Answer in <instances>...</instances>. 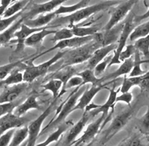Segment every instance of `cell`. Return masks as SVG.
Returning <instances> with one entry per match:
<instances>
[{"instance_id":"7c38bea8","label":"cell","mask_w":149,"mask_h":146,"mask_svg":"<svg viewBox=\"0 0 149 146\" xmlns=\"http://www.w3.org/2000/svg\"><path fill=\"white\" fill-rule=\"evenodd\" d=\"M105 86L106 84L103 85L101 83H99V84L92 85L88 89V88H86L82 95L79 97L77 104L73 108L72 113L76 110H84L85 108L88 104H91V100L96 96L97 94L100 92Z\"/></svg>"},{"instance_id":"8fae6325","label":"cell","mask_w":149,"mask_h":146,"mask_svg":"<svg viewBox=\"0 0 149 146\" xmlns=\"http://www.w3.org/2000/svg\"><path fill=\"white\" fill-rule=\"evenodd\" d=\"M91 115L88 112H85L83 116L76 123L73 124L68 130V133L65 136V139L61 142V145H72L73 143L76 140L77 137L83 131L84 127H86V124L88 123L89 119L91 118Z\"/></svg>"},{"instance_id":"cb8c5ba5","label":"cell","mask_w":149,"mask_h":146,"mask_svg":"<svg viewBox=\"0 0 149 146\" xmlns=\"http://www.w3.org/2000/svg\"><path fill=\"white\" fill-rule=\"evenodd\" d=\"M133 66V57H130V58H127V59L125 60L124 62H122L121 63L120 67L114 71L113 73L110 74L109 75H108L107 76H105L104 78H102V81L103 80H113V79H118L121 76H125L127 75L131 71L132 67Z\"/></svg>"},{"instance_id":"7bdbcfd3","label":"cell","mask_w":149,"mask_h":146,"mask_svg":"<svg viewBox=\"0 0 149 146\" xmlns=\"http://www.w3.org/2000/svg\"><path fill=\"white\" fill-rule=\"evenodd\" d=\"M118 145H125V146H141L143 145L142 143L140 138L137 135H133L127 139L122 141Z\"/></svg>"},{"instance_id":"c3c4849f","label":"cell","mask_w":149,"mask_h":146,"mask_svg":"<svg viewBox=\"0 0 149 146\" xmlns=\"http://www.w3.org/2000/svg\"><path fill=\"white\" fill-rule=\"evenodd\" d=\"M144 5L146 6V7L148 8V10L145 14H142V15L135 16V17H134V21H135V23L136 24L139 23V22L142 21V20H143V19L149 18V0H144Z\"/></svg>"},{"instance_id":"f5cc1de1","label":"cell","mask_w":149,"mask_h":146,"mask_svg":"<svg viewBox=\"0 0 149 146\" xmlns=\"http://www.w3.org/2000/svg\"><path fill=\"white\" fill-rule=\"evenodd\" d=\"M0 4H1V0H0Z\"/></svg>"},{"instance_id":"6da1fadb","label":"cell","mask_w":149,"mask_h":146,"mask_svg":"<svg viewBox=\"0 0 149 146\" xmlns=\"http://www.w3.org/2000/svg\"><path fill=\"white\" fill-rule=\"evenodd\" d=\"M121 2V0H108L106 2L97 3L91 6H86L75 11L73 14H68L66 16L57 17L52 21L54 26H63L65 24L75 25L77 23L83 21L84 19L89 18L93 14H97L100 11L107 10L112 6H117Z\"/></svg>"},{"instance_id":"83f0119b","label":"cell","mask_w":149,"mask_h":146,"mask_svg":"<svg viewBox=\"0 0 149 146\" xmlns=\"http://www.w3.org/2000/svg\"><path fill=\"white\" fill-rule=\"evenodd\" d=\"M149 62V60H142L141 59V53L136 50L134 53V58H133V66L132 67V70L129 73V76H141L144 74L146 71L143 70L142 69L141 65L143 63Z\"/></svg>"},{"instance_id":"d6986e66","label":"cell","mask_w":149,"mask_h":146,"mask_svg":"<svg viewBox=\"0 0 149 146\" xmlns=\"http://www.w3.org/2000/svg\"><path fill=\"white\" fill-rule=\"evenodd\" d=\"M56 17V14L54 11H51L46 14H38V17L32 19H25L23 23L31 27V28H42L45 26H47L49 23L53 21Z\"/></svg>"},{"instance_id":"5b68a950","label":"cell","mask_w":149,"mask_h":146,"mask_svg":"<svg viewBox=\"0 0 149 146\" xmlns=\"http://www.w3.org/2000/svg\"><path fill=\"white\" fill-rule=\"evenodd\" d=\"M135 107L136 106H130V107L128 109H125V111L121 112L119 114L117 115L115 118H113L109 127L105 130V134H104V136L102 140L103 144L110 140L128 123V122L131 119L133 114L135 113Z\"/></svg>"},{"instance_id":"ffe728a7","label":"cell","mask_w":149,"mask_h":146,"mask_svg":"<svg viewBox=\"0 0 149 146\" xmlns=\"http://www.w3.org/2000/svg\"><path fill=\"white\" fill-rule=\"evenodd\" d=\"M49 26H46L40 31L34 32L25 41V45L27 47H38L42 44L43 40L49 35H54L56 30L48 29Z\"/></svg>"},{"instance_id":"f907efd6","label":"cell","mask_w":149,"mask_h":146,"mask_svg":"<svg viewBox=\"0 0 149 146\" xmlns=\"http://www.w3.org/2000/svg\"><path fill=\"white\" fill-rule=\"evenodd\" d=\"M145 134H146V135L147 136V138H148V141H149V131H148V132L146 133H145Z\"/></svg>"},{"instance_id":"f1b7e54d","label":"cell","mask_w":149,"mask_h":146,"mask_svg":"<svg viewBox=\"0 0 149 146\" xmlns=\"http://www.w3.org/2000/svg\"><path fill=\"white\" fill-rule=\"evenodd\" d=\"M74 36L77 37H85V36H90L94 35L96 32H98L99 29L97 26H78L77 25H70L69 26Z\"/></svg>"},{"instance_id":"816d5d0a","label":"cell","mask_w":149,"mask_h":146,"mask_svg":"<svg viewBox=\"0 0 149 146\" xmlns=\"http://www.w3.org/2000/svg\"><path fill=\"white\" fill-rule=\"evenodd\" d=\"M16 1H19V0H11V3H13V2H16Z\"/></svg>"},{"instance_id":"603a6c76","label":"cell","mask_w":149,"mask_h":146,"mask_svg":"<svg viewBox=\"0 0 149 146\" xmlns=\"http://www.w3.org/2000/svg\"><path fill=\"white\" fill-rule=\"evenodd\" d=\"M25 19L24 14H22V16L17 19L11 26L4 30L3 32L0 33V46L1 45H6L8 43L11 41L13 38H14V33L19 29L20 25Z\"/></svg>"},{"instance_id":"b9f144b4","label":"cell","mask_w":149,"mask_h":146,"mask_svg":"<svg viewBox=\"0 0 149 146\" xmlns=\"http://www.w3.org/2000/svg\"><path fill=\"white\" fill-rule=\"evenodd\" d=\"M125 49H123L119 56V59L121 62L133 56L134 53H135L136 50L133 44H130V45L125 46Z\"/></svg>"},{"instance_id":"ac0fdd59","label":"cell","mask_w":149,"mask_h":146,"mask_svg":"<svg viewBox=\"0 0 149 146\" xmlns=\"http://www.w3.org/2000/svg\"><path fill=\"white\" fill-rule=\"evenodd\" d=\"M109 90V95L108 99L106 101V103L103 105H100L98 107H97L96 109L91 110V112H88L91 115V117H95L100 113L105 115L107 116V115L109 114V111L110 109H114V106L116 105V99L117 97L118 93L119 92V90H116V88H110Z\"/></svg>"},{"instance_id":"8992f818","label":"cell","mask_w":149,"mask_h":146,"mask_svg":"<svg viewBox=\"0 0 149 146\" xmlns=\"http://www.w3.org/2000/svg\"><path fill=\"white\" fill-rule=\"evenodd\" d=\"M66 52L67 51L58 52L54 56L44 63L40 64L38 65H32V66L27 67L23 72V82L31 83L38 77L44 75L49 70V67L52 65L63 58Z\"/></svg>"},{"instance_id":"277c9868","label":"cell","mask_w":149,"mask_h":146,"mask_svg":"<svg viewBox=\"0 0 149 146\" xmlns=\"http://www.w3.org/2000/svg\"><path fill=\"white\" fill-rule=\"evenodd\" d=\"M134 17H135V15L133 14V13L130 12V14H127L126 19L124 22L122 30H121L119 37H118V39L117 41V47L114 50V53L112 56V58H111V61L108 67H111L113 65H120L121 63L119 59V56L121 51L126 46L127 41L130 34L133 32L134 28L136 27V23L134 21Z\"/></svg>"},{"instance_id":"e575fe53","label":"cell","mask_w":149,"mask_h":146,"mask_svg":"<svg viewBox=\"0 0 149 146\" xmlns=\"http://www.w3.org/2000/svg\"><path fill=\"white\" fill-rule=\"evenodd\" d=\"M149 34V20L136 26L130 34L129 39L130 41H134L139 38L144 37Z\"/></svg>"},{"instance_id":"8d00e7d4","label":"cell","mask_w":149,"mask_h":146,"mask_svg":"<svg viewBox=\"0 0 149 146\" xmlns=\"http://www.w3.org/2000/svg\"><path fill=\"white\" fill-rule=\"evenodd\" d=\"M72 37H74V34L72 32L70 28H63L60 30H57L55 32L51 41L57 43L58 41L66 40V39L70 38Z\"/></svg>"},{"instance_id":"bcb514c9","label":"cell","mask_w":149,"mask_h":146,"mask_svg":"<svg viewBox=\"0 0 149 146\" xmlns=\"http://www.w3.org/2000/svg\"><path fill=\"white\" fill-rule=\"evenodd\" d=\"M139 124L142 130H143L144 133H146L148 131H149V105L148 106L146 113L139 120Z\"/></svg>"},{"instance_id":"52a82bcc","label":"cell","mask_w":149,"mask_h":146,"mask_svg":"<svg viewBox=\"0 0 149 146\" xmlns=\"http://www.w3.org/2000/svg\"><path fill=\"white\" fill-rule=\"evenodd\" d=\"M139 2V0H126L118 5L113 10L108 23L104 26L105 32H108L116 25L121 23L123 19L126 18L127 14L130 12L133 6Z\"/></svg>"},{"instance_id":"f6af8a7d","label":"cell","mask_w":149,"mask_h":146,"mask_svg":"<svg viewBox=\"0 0 149 146\" xmlns=\"http://www.w3.org/2000/svg\"><path fill=\"white\" fill-rule=\"evenodd\" d=\"M138 86L140 88L141 92H148L149 91V70L146 71L141 76L140 82Z\"/></svg>"},{"instance_id":"d4e9b609","label":"cell","mask_w":149,"mask_h":146,"mask_svg":"<svg viewBox=\"0 0 149 146\" xmlns=\"http://www.w3.org/2000/svg\"><path fill=\"white\" fill-rule=\"evenodd\" d=\"M77 73V70L74 67V65H63V67L57 70L52 76V79H57L61 80L63 84L61 88L62 89L65 87L68 80Z\"/></svg>"},{"instance_id":"60d3db41","label":"cell","mask_w":149,"mask_h":146,"mask_svg":"<svg viewBox=\"0 0 149 146\" xmlns=\"http://www.w3.org/2000/svg\"><path fill=\"white\" fill-rule=\"evenodd\" d=\"M16 128L10 129L0 135V146H8L10 145Z\"/></svg>"},{"instance_id":"9c48e42d","label":"cell","mask_w":149,"mask_h":146,"mask_svg":"<svg viewBox=\"0 0 149 146\" xmlns=\"http://www.w3.org/2000/svg\"><path fill=\"white\" fill-rule=\"evenodd\" d=\"M105 118V115L102 114L100 118H97L95 122L88 124V127L85 130L82 136L78 139H76L73 143L72 145H87L91 143V141L95 139V136L98 134L99 131L101 130L102 124L104 122Z\"/></svg>"},{"instance_id":"d590c367","label":"cell","mask_w":149,"mask_h":146,"mask_svg":"<svg viewBox=\"0 0 149 146\" xmlns=\"http://www.w3.org/2000/svg\"><path fill=\"white\" fill-rule=\"evenodd\" d=\"M141 76H127V75H125L121 86L119 88V92H121V93H125L129 92L130 88H133V86H138L139 83L140 82Z\"/></svg>"},{"instance_id":"5bb4252c","label":"cell","mask_w":149,"mask_h":146,"mask_svg":"<svg viewBox=\"0 0 149 146\" xmlns=\"http://www.w3.org/2000/svg\"><path fill=\"white\" fill-rule=\"evenodd\" d=\"M26 119L23 117H19L13 112L8 113L0 118V135L7 130L13 128H18L24 126Z\"/></svg>"},{"instance_id":"ab89813d","label":"cell","mask_w":149,"mask_h":146,"mask_svg":"<svg viewBox=\"0 0 149 146\" xmlns=\"http://www.w3.org/2000/svg\"><path fill=\"white\" fill-rule=\"evenodd\" d=\"M112 58V56H107L106 58L102 60L101 62H99L94 68V72L96 76H100L105 71L106 68L109 66V64Z\"/></svg>"},{"instance_id":"484cf974","label":"cell","mask_w":149,"mask_h":146,"mask_svg":"<svg viewBox=\"0 0 149 146\" xmlns=\"http://www.w3.org/2000/svg\"><path fill=\"white\" fill-rule=\"evenodd\" d=\"M90 2H91V0H80L77 3L70 6H60L59 7H58L55 10L54 12L56 14V16H59V15H62V14H73L79 9L88 6Z\"/></svg>"},{"instance_id":"44dd1931","label":"cell","mask_w":149,"mask_h":146,"mask_svg":"<svg viewBox=\"0 0 149 146\" xmlns=\"http://www.w3.org/2000/svg\"><path fill=\"white\" fill-rule=\"evenodd\" d=\"M31 109H40V106L38 102L37 97L34 95L29 96L23 104L17 106L13 113L17 116L23 117Z\"/></svg>"},{"instance_id":"e0dca14e","label":"cell","mask_w":149,"mask_h":146,"mask_svg":"<svg viewBox=\"0 0 149 146\" xmlns=\"http://www.w3.org/2000/svg\"><path fill=\"white\" fill-rule=\"evenodd\" d=\"M45 27V26H44ZM42 28H31V27L28 26L26 25L24 23H22L20 25V27L19 29L14 33V38H16V41L17 42V48L14 51V53H20V52L23 51L25 46V41L26 40L27 38H29L30 35L33 34L34 32L40 31Z\"/></svg>"},{"instance_id":"681fc988","label":"cell","mask_w":149,"mask_h":146,"mask_svg":"<svg viewBox=\"0 0 149 146\" xmlns=\"http://www.w3.org/2000/svg\"><path fill=\"white\" fill-rule=\"evenodd\" d=\"M4 86H5V84H4L3 80H0V88H2V87H3Z\"/></svg>"},{"instance_id":"30bf717a","label":"cell","mask_w":149,"mask_h":146,"mask_svg":"<svg viewBox=\"0 0 149 146\" xmlns=\"http://www.w3.org/2000/svg\"><path fill=\"white\" fill-rule=\"evenodd\" d=\"M68 0H50L49 2L41 4H34L29 11L24 14L25 19H32L34 17L40 14H46L54 11L56 8Z\"/></svg>"},{"instance_id":"d6a6232c","label":"cell","mask_w":149,"mask_h":146,"mask_svg":"<svg viewBox=\"0 0 149 146\" xmlns=\"http://www.w3.org/2000/svg\"><path fill=\"white\" fill-rule=\"evenodd\" d=\"M4 84L6 86L19 84L23 82V74L19 71V69H13L11 72L3 79Z\"/></svg>"},{"instance_id":"ba28073f","label":"cell","mask_w":149,"mask_h":146,"mask_svg":"<svg viewBox=\"0 0 149 146\" xmlns=\"http://www.w3.org/2000/svg\"><path fill=\"white\" fill-rule=\"evenodd\" d=\"M55 100L52 104L48 106V107L44 111V113L40 116L38 117L33 122H32L28 126L29 130V136H28V142H27V146H34L35 145V143L37 142V139L38 138L39 135L41 132V127L45 121V119L47 118L53 111V107L56 103Z\"/></svg>"},{"instance_id":"9a60e30c","label":"cell","mask_w":149,"mask_h":146,"mask_svg":"<svg viewBox=\"0 0 149 146\" xmlns=\"http://www.w3.org/2000/svg\"><path fill=\"white\" fill-rule=\"evenodd\" d=\"M29 83L23 82L19 84L13 85L6 87L0 95V104L14 102L28 87Z\"/></svg>"},{"instance_id":"4316f807","label":"cell","mask_w":149,"mask_h":146,"mask_svg":"<svg viewBox=\"0 0 149 146\" xmlns=\"http://www.w3.org/2000/svg\"><path fill=\"white\" fill-rule=\"evenodd\" d=\"M29 2L30 0H19V1L13 2L11 6H8L6 8L2 15V17H9L20 12L28 6Z\"/></svg>"},{"instance_id":"7dc6e473","label":"cell","mask_w":149,"mask_h":146,"mask_svg":"<svg viewBox=\"0 0 149 146\" xmlns=\"http://www.w3.org/2000/svg\"><path fill=\"white\" fill-rule=\"evenodd\" d=\"M133 96L131 92H125V93H121V95H118V96L117 95V97H116V102H123L127 104V105L130 106V104H131L132 100H133Z\"/></svg>"},{"instance_id":"7a4b0ae2","label":"cell","mask_w":149,"mask_h":146,"mask_svg":"<svg viewBox=\"0 0 149 146\" xmlns=\"http://www.w3.org/2000/svg\"><path fill=\"white\" fill-rule=\"evenodd\" d=\"M86 88V85H81L79 86L76 87L75 89L69 95V97L65 100V102L62 103L58 106L55 116L48 123V124L44 128H43L40 135L45 133L48 130L55 128L58 124L65 122L67 117L68 116V115L72 113L73 108L77 104L79 97L82 95Z\"/></svg>"},{"instance_id":"836d02e7","label":"cell","mask_w":149,"mask_h":146,"mask_svg":"<svg viewBox=\"0 0 149 146\" xmlns=\"http://www.w3.org/2000/svg\"><path fill=\"white\" fill-rule=\"evenodd\" d=\"M133 45L141 54L146 58H149V34L136 39Z\"/></svg>"},{"instance_id":"3957f363","label":"cell","mask_w":149,"mask_h":146,"mask_svg":"<svg viewBox=\"0 0 149 146\" xmlns=\"http://www.w3.org/2000/svg\"><path fill=\"white\" fill-rule=\"evenodd\" d=\"M100 47L101 45L93 40L85 45L67 51L64 56L65 61L63 65H75L88 61L95 49Z\"/></svg>"},{"instance_id":"4fadbf2b","label":"cell","mask_w":149,"mask_h":146,"mask_svg":"<svg viewBox=\"0 0 149 146\" xmlns=\"http://www.w3.org/2000/svg\"><path fill=\"white\" fill-rule=\"evenodd\" d=\"M94 40V35H90V36H85V37H77V36H74L70 38L63 40V41H58L56 43L53 47L50 48L48 50L44 52L42 54H45L46 53L53 51L56 49H65V48H70V49H74V48L79 47L83 46L85 44H88L90 41Z\"/></svg>"},{"instance_id":"7402d4cb","label":"cell","mask_w":149,"mask_h":146,"mask_svg":"<svg viewBox=\"0 0 149 146\" xmlns=\"http://www.w3.org/2000/svg\"><path fill=\"white\" fill-rule=\"evenodd\" d=\"M73 124H73L72 121H68V122H65H65H63L62 123L58 124V126L56 127L57 129L48 136L47 139H46L44 142H43V143L38 144L37 146H47L50 143L58 141L65 132L68 131V130Z\"/></svg>"},{"instance_id":"2e32d148","label":"cell","mask_w":149,"mask_h":146,"mask_svg":"<svg viewBox=\"0 0 149 146\" xmlns=\"http://www.w3.org/2000/svg\"><path fill=\"white\" fill-rule=\"evenodd\" d=\"M116 47H117V44L112 43V44L101 46L95 49V51L94 52L93 54L91 55V56L88 60L87 68L94 70L95 66L99 62H101L104 58H106L108 55H109L111 52L114 51Z\"/></svg>"},{"instance_id":"4dcf8cb0","label":"cell","mask_w":149,"mask_h":146,"mask_svg":"<svg viewBox=\"0 0 149 146\" xmlns=\"http://www.w3.org/2000/svg\"><path fill=\"white\" fill-rule=\"evenodd\" d=\"M62 86H63V84H62V82L61 80L57 79H52L48 83L43 85L42 88L45 91L50 92L51 93L53 94V98L55 100H57V99L59 98L58 95H59L60 92H61Z\"/></svg>"},{"instance_id":"1f68e13d","label":"cell","mask_w":149,"mask_h":146,"mask_svg":"<svg viewBox=\"0 0 149 146\" xmlns=\"http://www.w3.org/2000/svg\"><path fill=\"white\" fill-rule=\"evenodd\" d=\"M77 74L78 76H81V78L83 79V84L82 85H87L89 84V83L91 85H96L99 84L102 82V79L97 77V76L95 74V72L91 69L87 68L83 71L77 73Z\"/></svg>"},{"instance_id":"ee69618b","label":"cell","mask_w":149,"mask_h":146,"mask_svg":"<svg viewBox=\"0 0 149 146\" xmlns=\"http://www.w3.org/2000/svg\"><path fill=\"white\" fill-rule=\"evenodd\" d=\"M17 104L14 102L3 103L0 104V118L8 113H11L14 111V108L16 107Z\"/></svg>"},{"instance_id":"74e56055","label":"cell","mask_w":149,"mask_h":146,"mask_svg":"<svg viewBox=\"0 0 149 146\" xmlns=\"http://www.w3.org/2000/svg\"><path fill=\"white\" fill-rule=\"evenodd\" d=\"M23 65L22 61H17L15 62L8 64V65L0 66V80H3L6 79V76L11 72V70L14 68Z\"/></svg>"},{"instance_id":"f35d334b","label":"cell","mask_w":149,"mask_h":146,"mask_svg":"<svg viewBox=\"0 0 149 146\" xmlns=\"http://www.w3.org/2000/svg\"><path fill=\"white\" fill-rule=\"evenodd\" d=\"M22 11L17 13L14 16L9 17H1L0 18V33L3 32L8 27H10L17 19H19L22 16Z\"/></svg>"},{"instance_id":"f546056e","label":"cell","mask_w":149,"mask_h":146,"mask_svg":"<svg viewBox=\"0 0 149 146\" xmlns=\"http://www.w3.org/2000/svg\"><path fill=\"white\" fill-rule=\"evenodd\" d=\"M29 130L27 126H22L18 128H16L14 131V136L11 139V142L9 145L11 146H18L20 145L25 139L28 138Z\"/></svg>"}]
</instances>
